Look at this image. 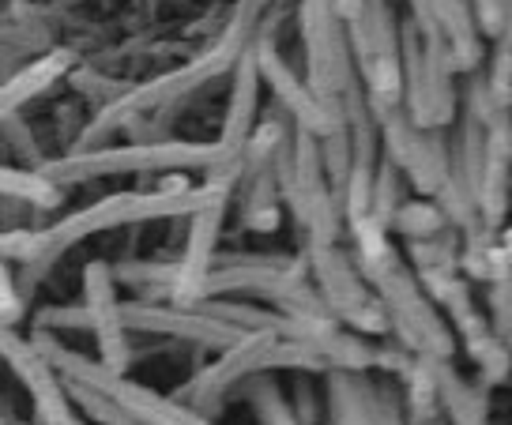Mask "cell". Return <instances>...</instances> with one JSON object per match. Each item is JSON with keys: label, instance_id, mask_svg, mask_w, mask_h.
<instances>
[{"label": "cell", "instance_id": "obj_10", "mask_svg": "<svg viewBox=\"0 0 512 425\" xmlns=\"http://www.w3.org/2000/svg\"><path fill=\"white\" fill-rule=\"evenodd\" d=\"M336 4V16L343 19V23H351L358 12H362V0H332Z\"/></svg>", "mask_w": 512, "mask_h": 425}, {"label": "cell", "instance_id": "obj_3", "mask_svg": "<svg viewBox=\"0 0 512 425\" xmlns=\"http://www.w3.org/2000/svg\"><path fill=\"white\" fill-rule=\"evenodd\" d=\"M302 34L305 61H309V91L343 113V95L354 79V61L343 19L336 16V4L332 0H302Z\"/></svg>", "mask_w": 512, "mask_h": 425}, {"label": "cell", "instance_id": "obj_5", "mask_svg": "<svg viewBox=\"0 0 512 425\" xmlns=\"http://www.w3.org/2000/svg\"><path fill=\"white\" fill-rule=\"evenodd\" d=\"M256 91H260V68H256L253 46H245V53L234 64V91H230V106H226V125L219 147V170L223 166H238L245 155V143L253 140V121H256Z\"/></svg>", "mask_w": 512, "mask_h": 425}, {"label": "cell", "instance_id": "obj_8", "mask_svg": "<svg viewBox=\"0 0 512 425\" xmlns=\"http://www.w3.org/2000/svg\"><path fill=\"white\" fill-rule=\"evenodd\" d=\"M479 8L482 27L490 34H497V27H505V16H509V0H475Z\"/></svg>", "mask_w": 512, "mask_h": 425}, {"label": "cell", "instance_id": "obj_2", "mask_svg": "<svg viewBox=\"0 0 512 425\" xmlns=\"http://www.w3.org/2000/svg\"><path fill=\"white\" fill-rule=\"evenodd\" d=\"M241 53H245V38L230 31L223 46L208 49L204 57H196V61L185 64V68H177L170 76L151 79V83H144V87H136V91H128V95H121V98H110V106L98 113L95 132H102V128L113 132L117 125H128L132 117H144V113H151V110L174 106V102H181L189 91L211 83L215 76H223L226 68H234Z\"/></svg>", "mask_w": 512, "mask_h": 425}, {"label": "cell", "instance_id": "obj_1", "mask_svg": "<svg viewBox=\"0 0 512 425\" xmlns=\"http://www.w3.org/2000/svg\"><path fill=\"white\" fill-rule=\"evenodd\" d=\"M219 147L215 143H128V147H91L68 158L42 162L38 174L49 185L68 181H91V177L117 174H159V170H219Z\"/></svg>", "mask_w": 512, "mask_h": 425}, {"label": "cell", "instance_id": "obj_9", "mask_svg": "<svg viewBox=\"0 0 512 425\" xmlns=\"http://www.w3.org/2000/svg\"><path fill=\"white\" fill-rule=\"evenodd\" d=\"M494 98H509V46L501 42V57L494 61Z\"/></svg>", "mask_w": 512, "mask_h": 425}, {"label": "cell", "instance_id": "obj_7", "mask_svg": "<svg viewBox=\"0 0 512 425\" xmlns=\"http://www.w3.org/2000/svg\"><path fill=\"white\" fill-rule=\"evenodd\" d=\"M0 196H19V200H31V204L61 200L57 185H49L42 174H23V170H8V166H0Z\"/></svg>", "mask_w": 512, "mask_h": 425}, {"label": "cell", "instance_id": "obj_6", "mask_svg": "<svg viewBox=\"0 0 512 425\" xmlns=\"http://www.w3.org/2000/svg\"><path fill=\"white\" fill-rule=\"evenodd\" d=\"M68 64H72V53H64L61 49V53H49V57H42V61L27 64L19 76L4 79V83H0V128L8 125L31 98L49 91V87L68 72Z\"/></svg>", "mask_w": 512, "mask_h": 425}, {"label": "cell", "instance_id": "obj_4", "mask_svg": "<svg viewBox=\"0 0 512 425\" xmlns=\"http://www.w3.org/2000/svg\"><path fill=\"white\" fill-rule=\"evenodd\" d=\"M253 57H256V68H260V79L272 83V91L290 110V117L298 121L302 132L324 140V136H332V132L343 128V113H339L336 106H328V102H320V98L309 91V83H302V79L283 64V57L272 49V42L253 46Z\"/></svg>", "mask_w": 512, "mask_h": 425}]
</instances>
